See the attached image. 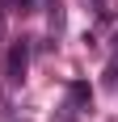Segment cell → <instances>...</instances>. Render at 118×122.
<instances>
[{
	"instance_id": "1",
	"label": "cell",
	"mask_w": 118,
	"mask_h": 122,
	"mask_svg": "<svg viewBox=\"0 0 118 122\" xmlns=\"http://www.w3.org/2000/svg\"><path fill=\"white\" fill-rule=\"evenodd\" d=\"M25 72H30V42L17 38V42H9V51H4V80H9V84H21Z\"/></svg>"
},
{
	"instance_id": "2",
	"label": "cell",
	"mask_w": 118,
	"mask_h": 122,
	"mask_svg": "<svg viewBox=\"0 0 118 122\" xmlns=\"http://www.w3.org/2000/svg\"><path fill=\"white\" fill-rule=\"evenodd\" d=\"M68 97H72V110H89V105H93V88L84 84V80H72Z\"/></svg>"
},
{
	"instance_id": "3",
	"label": "cell",
	"mask_w": 118,
	"mask_h": 122,
	"mask_svg": "<svg viewBox=\"0 0 118 122\" xmlns=\"http://www.w3.org/2000/svg\"><path fill=\"white\" fill-rule=\"evenodd\" d=\"M106 80H110V84L118 88V59H114V63H110V67H106Z\"/></svg>"
},
{
	"instance_id": "4",
	"label": "cell",
	"mask_w": 118,
	"mask_h": 122,
	"mask_svg": "<svg viewBox=\"0 0 118 122\" xmlns=\"http://www.w3.org/2000/svg\"><path fill=\"white\" fill-rule=\"evenodd\" d=\"M30 4H34V0H17V9H21V13H30Z\"/></svg>"
},
{
	"instance_id": "5",
	"label": "cell",
	"mask_w": 118,
	"mask_h": 122,
	"mask_svg": "<svg viewBox=\"0 0 118 122\" xmlns=\"http://www.w3.org/2000/svg\"><path fill=\"white\" fill-rule=\"evenodd\" d=\"M4 4H9V0H0V9H4Z\"/></svg>"
},
{
	"instance_id": "6",
	"label": "cell",
	"mask_w": 118,
	"mask_h": 122,
	"mask_svg": "<svg viewBox=\"0 0 118 122\" xmlns=\"http://www.w3.org/2000/svg\"><path fill=\"white\" fill-rule=\"evenodd\" d=\"M114 42H118V34H114Z\"/></svg>"
}]
</instances>
